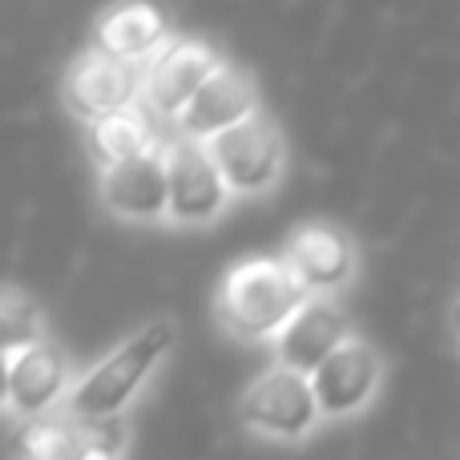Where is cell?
<instances>
[{
	"label": "cell",
	"mask_w": 460,
	"mask_h": 460,
	"mask_svg": "<svg viewBox=\"0 0 460 460\" xmlns=\"http://www.w3.org/2000/svg\"><path fill=\"white\" fill-rule=\"evenodd\" d=\"M218 57L202 40H174L166 45L146 69V93L162 113H182L186 102L199 93V85L218 69Z\"/></svg>",
	"instance_id": "11"
},
{
	"label": "cell",
	"mask_w": 460,
	"mask_h": 460,
	"mask_svg": "<svg viewBox=\"0 0 460 460\" xmlns=\"http://www.w3.org/2000/svg\"><path fill=\"white\" fill-rule=\"evenodd\" d=\"M4 388H8V404L21 412H40L49 408L65 388V359L53 343L37 340L21 351L4 356Z\"/></svg>",
	"instance_id": "12"
},
{
	"label": "cell",
	"mask_w": 460,
	"mask_h": 460,
	"mask_svg": "<svg viewBox=\"0 0 460 460\" xmlns=\"http://www.w3.org/2000/svg\"><path fill=\"white\" fill-rule=\"evenodd\" d=\"M93 137H97V150L105 154V162H121V158H134V154L158 150V146H154V134H150V121H146L134 105L110 113V118H97Z\"/></svg>",
	"instance_id": "15"
},
{
	"label": "cell",
	"mask_w": 460,
	"mask_h": 460,
	"mask_svg": "<svg viewBox=\"0 0 460 460\" xmlns=\"http://www.w3.org/2000/svg\"><path fill=\"white\" fill-rule=\"evenodd\" d=\"M77 424L85 445H102V448H113V453H121V445H126V424L118 416H97V420H77Z\"/></svg>",
	"instance_id": "18"
},
{
	"label": "cell",
	"mask_w": 460,
	"mask_h": 460,
	"mask_svg": "<svg viewBox=\"0 0 460 460\" xmlns=\"http://www.w3.org/2000/svg\"><path fill=\"white\" fill-rule=\"evenodd\" d=\"M81 460H118V453H113V448H102V445H85Z\"/></svg>",
	"instance_id": "19"
},
{
	"label": "cell",
	"mask_w": 460,
	"mask_h": 460,
	"mask_svg": "<svg viewBox=\"0 0 460 460\" xmlns=\"http://www.w3.org/2000/svg\"><path fill=\"white\" fill-rule=\"evenodd\" d=\"M102 194L118 215H129V218H150L170 210L166 150H146V154H134V158L105 162Z\"/></svg>",
	"instance_id": "8"
},
{
	"label": "cell",
	"mask_w": 460,
	"mask_h": 460,
	"mask_svg": "<svg viewBox=\"0 0 460 460\" xmlns=\"http://www.w3.org/2000/svg\"><path fill=\"white\" fill-rule=\"evenodd\" d=\"M238 412L246 424L275 437H299L311 429V420L319 416V400L311 388V376L291 372V367H270L259 380H251V388L238 400Z\"/></svg>",
	"instance_id": "3"
},
{
	"label": "cell",
	"mask_w": 460,
	"mask_h": 460,
	"mask_svg": "<svg viewBox=\"0 0 460 460\" xmlns=\"http://www.w3.org/2000/svg\"><path fill=\"white\" fill-rule=\"evenodd\" d=\"M376 351L372 343L364 340H343L323 364L311 372V388H315V400H319V412L327 416H340V412H351L359 408L376 388Z\"/></svg>",
	"instance_id": "10"
},
{
	"label": "cell",
	"mask_w": 460,
	"mask_h": 460,
	"mask_svg": "<svg viewBox=\"0 0 460 460\" xmlns=\"http://www.w3.org/2000/svg\"><path fill=\"white\" fill-rule=\"evenodd\" d=\"M287 262L303 279V287H332L351 270L348 234L323 223H307L287 243Z\"/></svg>",
	"instance_id": "13"
},
{
	"label": "cell",
	"mask_w": 460,
	"mask_h": 460,
	"mask_svg": "<svg viewBox=\"0 0 460 460\" xmlns=\"http://www.w3.org/2000/svg\"><path fill=\"white\" fill-rule=\"evenodd\" d=\"M0 340H4V356L37 343V303L21 287H8L0 299Z\"/></svg>",
	"instance_id": "17"
},
{
	"label": "cell",
	"mask_w": 460,
	"mask_h": 460,
	"mask_svg": "<svg viewBox=\"0 0 460 460\" xmlns=\"http://www.w3.org/2000/svg\"><path fill=\"white\" fill-rule=\"evenodd\" d=\"M142 69L126 57H113L105 49H89L77 61L69 65V77H65V89H69V105L85 118H110L118 110H129L142 89Z\"/></svg>",
	"instance_id": "4"
},
{
	"label": "cell",
	"mask_w": 460,
	"mask_h": 460,
	"mask_svg": "<svg viewBox=\"0 0 460 460\" xmlns=\"http://www.w3.org/2000/svg\"><path fill=\"white\" fill-rule=\"evenodd\" d=\"M254 113V89L251 77L234 65H218L207 81L199 85V93L186 102V110L178 113V126H182L186 137H215L223 129L238 126L243 118Z\"/></svg>",
	"instance_id": "9"
},
{
	"label": "cell",
	"mask_w": 460,
	"mask_h": 460,
	"mask_svg": "<svg viewBox=\"0 0 460 460\" xmlns=\"http://www.w3.org/2000/svg\"><path fill=\"white\" fill-rule=\"evenodd\" d=\"M162 32H166V24H162V13L154 4H118L97 21V49L137 61L158 45Z\"/></svg>",
	"instance_id": "14"
},
{
	"label": "cell",
	"mask_w": 460,
	"mask_h": 460,
	"mask_svg": "<svg viewBox=\"0 0 460 460\" xmlns=\"http://www.w3.org/2000/svg\"><path fill=\"white\" fill-rule=\"evenodd\" d=\"M166 178H170V215L178 218H207L223 207L226 178L218 170L210 142L178 134L166 146Z\"/></svg>",
	"instance_id": "5"
},
{
	"label": "cell",
	"mask_w": 460,
	"mask_h": 460,
	"mask_svg": "<svg viewBox=\"0 0 460 460\" xmlns=\"http://www.w3.org/2000/svg\"><path fill=\"white\" fill-rule=\"evenodd\" d=\"M81 453H85L81 424L65 416L32 420L21 437V460H81Z\"/></svg>",
	"instance_id": "16"
},
{
	"label": "cell",
	"mask_w": 460,
	"mask_h": 460,
	"mask_svg": "<svg viewBox=\"0 0 460 460\" xmlns=\"http://www.w3.org/2000/svg\"><path fill=\"white\" fill-rule=\"evenodd\" d=\"M343 340H351L343 311L327 295H307V303L279 332V364L311 376Z\"/></svg>",
	"instance_id": "7"
},
{
	"label": "cell",
	"mask_w": 460,
	"mask_h": 460,
	"mask_svg": "<svg viewBox=\"0 0 460 460\" xmlns=\"http://www.w3.org/2000/svg\"><path fill=\"white\" fill-rule=\"evenodd\" d=\"M307 303V287L287 259H246L223 279L226 323L243 335L283 332V323Z\"/></svg>",
	"instance_id": "2"
},
{
	"label": "cell",
	"mask_w": 460,
	"mask_h": 460,
	"mask_svg": "<svg viewBox=\"0 0 460 460\" xmlns=\"http://www.w3.org/2000/svg\"><path fill=\"white\" fill-rule=\"evenodd\" d=\"M456 323H460V303H456Z\"/></svg>",
	"instance_id": "20"
},
{
	"label": "cell",
	"mask_w": 460,
	"mask_h": 460,
	"mask_svg": "<svg viewBox=\"0 0 460 460\" xmlns=\"http://www.w3.org/2000/svg\"><path fill=\"white\" fill-rule=\"evenodd\" d=\"M174 343V319L162 315L142 323L134 335L118 343L110 356H102L77 384L69 388V416L97 420V416H118V408L137 392V384L154 372L166 348Z\"/></svg>",
	"instance_id": "1"
},
{
	"label": "cell",
	"mask_w": 460,
	"mask_h": 460,
	"mask_svg": "<svg viewBox=\"0 0 460 460\" xmlns=\"http://www.w3.org/2000/svg\"><path fill=\"white\" fill-rule=\"evenodd\" d=\"M210 154L230 190H259L279 170V134L262 113H251L238 126L210 137Z\"/></svg>",
	"instance_id": "6"
}]
</instances>
